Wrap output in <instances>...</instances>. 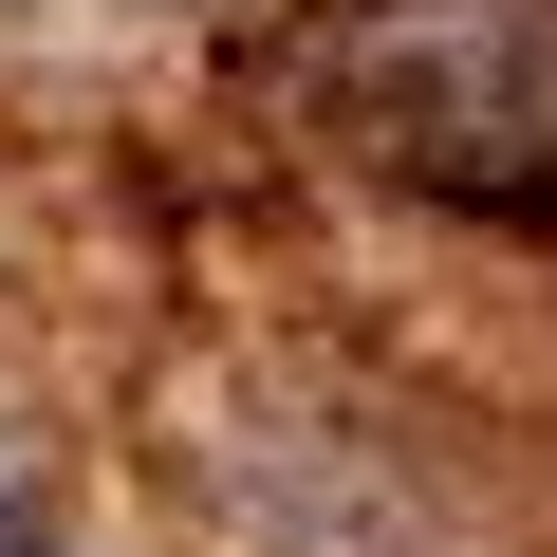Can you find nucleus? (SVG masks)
I'll return each mask as SVG.
<instances>
[{
  "mask_svg": "<svg viewBox=\"0 0 557 557\" xmlns=\"http://www.w3.org/2000/svg\"><path fill=\"white\" fill-rule=\"evenodd\" d=\"M0 557H75V539H57V520H38L20 483H0Z\"/></svg>",
  "mask_w": 557,
  "mask_h": 557,
  "instance_id": "nucleus-2",
  "label": "nucleus"
},
{
  "mask_svg": "<svg viewBox=\"0 0 557 557\" xmlns=\"http://www.w3.org/2000/svg\"><path fill=\"white\" fill-rule=\"evenodd\" d=\"M260 75L428 205H557V0H317Z\"/></svg>",
  "mask_w": 557,
  "mask_h": 557,
  "instance_id": "nucleus-1",
  "label": "nucleus"
}]
</instances>
